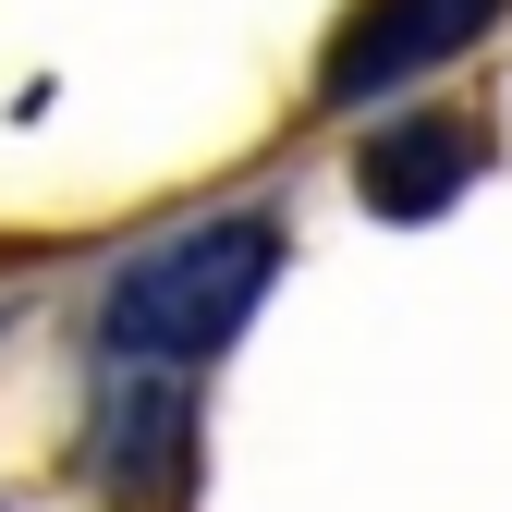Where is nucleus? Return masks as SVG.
Returning a JSON list of instances; mask_svg holds the SVG:
<instances>
[{
  "label": "nucleus",
  "instance_id": "obj_1",
  "mask_svg": "<svg viewBox=\"0 0 512 512\" xmlns=\"http://www.w3.org/2000/svg\"><path fill=\"white\" fill-rule=\"evenodd\" d=\"M269 281H281V220H196V232H171V244H147L135 269L110 281V305H98V354L110 366H159V378H183V366H208L256 305H269Z\"/></svg>",
  "mask_w": 512,
  "mask_h": 512
},
{
  "label": "nucleus",
  "instance_id": "obj_2",
  "mask_svg": "<svg viewBox=\"0 0 512 512\" xmlns=\"http://www.w3.org/2000/svg\"><path fill=\"white\" fill-rule=\"evenodd\" d=\"M488 13H500V0H366V13L330 37V74H317V98H330V110L391 98V86L439 74L452 49H476V37H488Z\"/></svg>",
  "mask_w": 512,
  "mask_h": 512
},
{
  "label": "nucleus",
  "instance_id": "obj_3",
  "mask_svg": "<svg viewBox=\"0 0 512 512\" xmlns=\"http://www.w3.org/2000/svg\"><path fill=\"white\" fill-rule=\"evenodd\" d=\"M464 183H476V135L464 122H391V135L354 159V196L378 220H439Z\"/></svg>",
  "mask_w": 512,
  "mask_h": 512
},
{
  "label": "nucleus",
  "instance_id": "obj_4",
  "mask_svg": "<svg viewBox=\"0 0 512 512\" xmlns=\"http://www.w3.org/2000/svg\"><path fill=\"white\" fill-rule=\"evenodd\" d=\"M135 391H122V415H110V476L122 488H147V464L171 476V452H183V403L159 391V366H122Z\"/></svg>",
  "mask_w": 512,
  "mask_h": 512
}]
</instances>
